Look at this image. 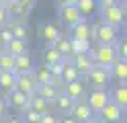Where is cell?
<instances>
[{
  "mask_svg": "<svg viewBox=\"0 0 127 123\" xmlns=\"http://www.w3.org/2000/svg\"><path fill=\"white\" fill-rule=\"evenodd\" d=\"M100 21L119 29L125 23V2H115V4L102 6L100 8Z\"/></svg>",
  "mask_w": 127,
  "mask_h": 123,
  "instance_id": "2",
  "label": "cell"
},
{
  "mask_svg": "<svg viewBox=\"0 0 127 123\" xmlns=\"http://www.w3.org/2000/svg\"><path fill=\"white\" fill-rule=\"evenodd\" d=\"M70 37H72V39H86V41H90V37H92L90 23L86 21V19L74 23L72 27H70Z\"/></svg>",
  "mask_w": 127,
  "mask_h": 123,
  "instance_id": "14",
  "label": "cell"
},
{
  "mask_svg": "<svg viewBox=\"0 0 127 123\" xmlns=\"http://www.w3.org/2000/svg\"><path fill=\"white\" fill-rule=\"evenodd\" d=\"M92 31V37L90 39H96V43H109L113 45L115 41L119 39V29L113 27V25H107V23H96L94 27H90Z\"/></svg>",
  "mask_w": 127,
  "mask_h": 123,
  "instance_id": "4",
  "label": "cell"
},
{
  "mask_svg": "<svg viewBox=\"0 0 127 123\" xmlns=\"http://www.w3.org/2000/svg\"><path fill=\"white\" fill-rule=\"evenodd\" d=\"M111 78H115L119 82H125L127 80V62L115 60L113 66H111Z\"/></svg>",
  "mask_w": 127,
  "mask_h": 123,
  "instance_id": "23",
  "label": "cell"
},
{
  "mask_svg": "<svg viewBox=\"0 0 127 123\" xmlns=\"http://www.w3.org/2000/svg\"><path fill=\"white\" fill-rule=\"evenodd\" d=\"M82 80H84L86 86H90V90H92V88H107L109 82H111V70L105 68V66L94 64L92 68L84 74Z\"/></svg>",
  "mask_w": 127,
  "mask_h": 123,
  "instance_id": "1",
  "label": "cell"
},
{
  "mask_svg": "<svg viewBox=\"0 0 127 123\" xmlns=\"http://www.w3.org/2000/svg\"><path fill=\"white\" fill-rule=\"evenodd\" d=\"M60 35H62V33H60V29L55 27L53 23H47V25L41 27V37H43V41H45V45H53V41L58 39Z\"/></svg>",
  "mask_w": 127,
  "mask_h": 123,
  "instance_id": "21",
  "label": "cell"
},
{
  "mask_svg": "<svg viewBox=\"0 0 127 123\" xmlns=\"http://www.w3.org/2000/svg\"><path fill=\"white\" fill-rule=\"evenodd\" d=\"M0 70L2 72H14V55H10L4 49H0Z\"/></svg>",
  "mask_w": 127,
  "mask_h": 123,
  "instance_id": "27",
  "label": "cell"
},
{
  "mask_svg": "<svg viewBox=\"0 0 127 123\" xmlns=\"http://www.w3.org/2000/svg\"><path fill=\"white\" fill-rule=\"evenodd\" d=\"M113 47H115V55H117V60L127 62V41L119 37L115 43H113Z\"/></svg>",
  "mask_w": 127,
  "mask_h": 123,
  "instance_id": "31",
  "label": "cell"
},
{
  "mask_svg": "<svg viewBox=\"0 0 127 123\" xmlns=\"http://www.w3.org/2000/svg\"><path fill=\"white\" fill-rule=\"evenodd\" d=\"M70 117H72L76 123H88L92 117H96V115H94L92 109L88 107L86 98H80V101H74V107H72V111H70Z\"/></svg>",
  "mask_w": 127,
  "mask_h": 123,
  "instance_id": "7",
  "label": "cell"
},
{
  "mask_svg": "<svg viewBox=\"0 0 127 123\" xmlns=\"http://www.w3.org/2000/svg\"><path fill=\"white\" fill-rule=\"evenodd\" d=\"M74 4H76V8L80 10V14L84 16V19H86V16H90V14L98 8V4L94 2V0H76Z\"/></svg>",
  "mask_w": 127,
  "mask_h": 123,
  "instance_id": "25",
  "label": "cell"
},
{
  "mask_svg": "<svg viewBox=\"0 0 127 123\" xmlns=\"http://www.w3.org/2000/svg\"><path fill=\"white\" fill-rule=\"evenodd\" d=\"M86 103L92 109V113L96 115L102 107L109 103V90L107 88H92L90 92H86Z\"/></svg>",
  "mask_w": 127,
  "mask_h": 123,
  "instance_id": "6",
  "label": "cell"
},
{
  "mask_svg": "<svg viewBox=\"0 0 127 123\" xmlns=\"http://www.w3.org/2000/svg\"><path fill=\"white\" fill-rule=\"evenodd\" d=\"M47 107H49V105H47L41 96H37V94L29 96V109H33V111H37V113H45Z\"/></svg>",
  "mask_w": 127,
  "mask_h": 123,
  "instance_id": "30",
  "label": "cell"
},
{
  "mask_svg": "<svg viewBox=\"0 0 127 123\" xmlns=\"http://www.w3.org/2000/svg\"><path fill=\"white\" fill-rule=\"evenodd\" d=\"M6 111H8V105H6L4 98H0V121L6 117Z\"/></svg>",
  "mask_w": 127,
  "mask_h": 123,
  "instance_id": "35",
  "label": "cell"
},
{
  "mask_svg": "<svg viewBox=\"0 0 127 123\" xmlns=\"http://www.w3.org/2000/svg\"><path fill=\"white\" fill-rule=\"evenodd\" d=\"M19 2H21V4H25L27 8H33V6L37 4V0H19Z\"/></svg>",
  "mask_w": 127,
  "mask_h": 123,
  "instance_id": "39",
  "label": "cell"
},
{
  "mask_svg": "<svg viewBox=\"0 0 127 123\" xmlns=\"http://www.w3.org/2000/svg\"><path fill=\"white\" fill-rule=\"evenodd\" d=\"M94 2H96V4H98V6L102 8V6H109V4H115L117 0H94Z\"/></svg>",
  "mask_w": 127,
  "mask_h": 123,
  "instance_id": "38",
  "label": "cell"
},
{
  "mask_svg": "<svg viewBox=\"0 0 127 123\" xmlns=\"http://www.w3.org/2000/svg\"><path fill=\"white\" fill-rule=\"evenodd\" d=\"M64 92H66L70 98H74V101H80V98H86V92H88V86L84 84L82 78H78L74 82H66V86H64Z\"/></svg>",
  "mask_w": 127,
  "mask_h": 123,
  "instance_id": "10",
  "label": "cell"
},
{
  "mask_svg": "<svg viewBox=\"0 0 127 123\" xmlns=\"http://www.w3.org/2000/svg\"><path fill=\"white\" fill-rule=\"evenodd\" d=\"M17 90H21L23 94L27 96H33L35 94V88H37V82L33 78V74L27 72V74H17Z\"/></svg>",
  "mask_w": 127,
  "mask_h": 123,
  "instance_id": "11",
  "label": "cell"
},
{
  "mask_svg": "<svg viewBox=\"0 0 127 123\" xmlns=\"http://www.w3.org/2000/svg\"><path fill=\"white\" fill-rule=\"evenodd\" d=\"M10 39H12V33H10V29L2 25V27H0V49H2L6 43H8Z\"/></svg>",
  "mask_w": 127,
  "mask_h": 123,
  "instance_id": "33",
  "label": "cell"
},
{
  "mask_svg": "<svg viewBox=\"0 0 127 123\" xmlns=\"http://www.w3.org/2000/svg\"><path fill=\"white\" fill-rule=\"evenodd\" d=\"M53 47L58 49V51L66 57V60H70L72 57V41H70V37H64V35H60L58 39L53 41Z\"/></svg>",
  "mask_w": 127,
  "mask_h": 123,
  "instance_id": "22",
  "label": "cell"
},
{
  "mask_svg": "<svg viewBox=\"0 0 127 123\" xmlns=\"http://www.w3.org/2000/svg\"><path fill=\"white\" fill-rule=\"evenodd\" d=\"M2 123H25V121H23L21 117H4Z\"/></svg>",
  "mask_w": 127,
  "mask_h": 123,
  "instance_id": "37",
  "label": "cell"
},
{
  "mask_svg": "<svg viewBox=\"0 0 127 123\" xmlns=\"http://www.w3.org/2000/svg\"><path fill=\"white\" fill-rule=\"evenodd\" d=\"M58 14H60V21L64 25H68V27H72L74 23H78V21L84 19V16L80 14V10L76 8V4H60Z\"/></svg>",
  "mask_w": 127,
  "mask_h": 123,
  "instance_id": "9",
  "label": "cell"
},
{
  "mask_svg": "<svg viewBox=\"0 0 127 123\" xmlns=\"http://www.w3.org/2000/svg\"><path fill=\"white\" fill-rule=\"evenodd\" d=\"M39 123H60V117H55V115L51 113H41V119H39Z\"/></svg>",
  "mask_w": 127,
  "mask_h": 123,
  "instance_id": "34",
  "label": "cell"
},
{
  "mask_svg": "<svg viewBox=\"0 0 127 123\" xmlns=\"http://www.w3.org/2000/svg\"><path fill=\"white\" fill-rule=\"evenodd\" d=\"M74 2H76V0H74Z\"/></svg>",
  "mask_w": 127,
  "mask_h": 123,
  "instance_id": "44",
  "label": "cell"
},
{
  "mask_svg": "<svg viewBox=\"0 0 127 123\" xmlns=\"http://www.w3.org/2000/svg\"><path fill=\"white\" fill-rule=\"evenodd\" d=\"M60 60H66V57H64L53 45H47L45 53H43V64H55V62H60Z\"/></svg>",
  "mask_w": 127,
  "mask_h": 123,
  "instance_id": "28",
  "label": "cell"
},
{
  "mask_svg": "<svg viewBox=\"0 0 127 123\" xmlns=\"http://www.w3.org/2000/svg\"><path fill=\"white\" fill-rule=\"evenodd\" d=\"M39 119H41V113H37L33 109H25L23 111V121L25 123H39Z\"/></svg>",
  "mask_w": 127,
  "mask_h": 123,
  "instance_id": "32",
  "label": "cell"
},
{
  "mask_svg": "<svg viewBox=\"0 0 127 123\" xmlns=\"http://www.w3.org/2000/svg\"><path fill=\"white\" fill-rule=\"evenodd\" d=\"M96 115H98V119L105 121V123H123V119H125V109H121V107L115 105L113 101H109Z\"/></svg>",
  "mask_w": 127,
  "mask_h": 123,
  "instance_id": "5",
  "label": "cell"
},
{
  "mask_svg": "<svg viewBox=\"0 0 127 123\" xmlns=\"http://www.w3.org/2000/svg\"><path fill=\"white\" fill-rule=\"evenodd\" d=\"M27 47H29V41L12 37V39H10L8 43L2 47V49H4V51H8L10 55H14V57H17V55H23V53H29V51H27Z\"/></svg>",
  "mask_w": 127,
  "mask_h": 123,
  "instance_id": "17",
  "label": "cell"
},
{
  "mask_svg": "<svg viewBox=\"0 0 127 123\" xmlns=\"http://www.w3.org/2000/svg\"><path fill=\"white\" fill-rule=\"evenodd\" d=\"M6 19H8V14H6V8L0 4V27H2V25L6 23Z\"/></svg>",
  "mask_w": 127,
  "mask_h": 123,
  "instance_id": "36",
  "label": "cell"
},
{
  "mask_svg": "<svg viewBox=\"0 0 127 123\" xmlns=\"http://www.w3.org/2000/svg\"><path fill=\"white\" fill-rule=\"evenodd\" d=\"M33 68H35V64L29 53L14 57V74H27V72H33Z\"/></svg>",
  "mask_w": 127,
  "mask_h": 123,
  "instance_id": "18",
  "label": "cell"
},
{
  "mask_svg": "<svg viewBox=\"0 0 127 123\" xmlns=\"http://www.w3.org/2000/svg\"><path fill=\"white\" fill-rule=\"evenodd\" d=\"M64 82H74V80H78L80 78V74H78V70L74 68V64L72 62H66V66H64V70H62V76H60Z\"/></svg>",
  "mask_w": 127,
  "mask_h": 123,
  "instance_id": "26",
  "label": "cell"
},
{
  "mask_svg": "<svg viewBox=\"0 0 127 123\" xmlns=\"http://www.w3.org/2000/svg\"><path fill=\"white\" fill-rule=\"evenodd\" d=\"M60 123H76V121L70 117V115H66V117H62V119H60Z\"/></svg>",
  "mask_w": 127,
  "mask_h": 123,
  "instance_id": "40",
  "label": "cell"
},
{
  "mask_svg": "<svg viewBox=\"0 0 127 123\" xmlns=\"http://www.w3.org/2000/svg\"><path fill=\"white\" fill-rule=\"evenodd\" d=\"M60 4H74V0H58Z\"/></svg>",
  "mask_w": 127,
  "mask_h": 123,
  "instance_id": "41",
  "label": "cell"
},
{
  "mask_svg": "<svg viewBox=\"0 0 127 123\" xmlns=\"http://www.w3.org/2000/svg\"><path fill=\"white\" fill-rule=\"evenodd\" d=\"M70 41H72V55L88 53L90 51V41H86V39H72V37H70Z\"/></svg>",
  "mask_w": 127,
  "mask_h": 123,
  "instance_id": "29",
  "label": "cell"
},
{
  "mask_svg": "<svg viewBox=\"0 0 127 123\" xmlns=\"http://www.w3.org/2000/svg\"><path fill=\"white\" fill-rule=\"evenodd\" d=\"M6 98H8V101H6V105L8 107H12V109H17V111H25V109H29V96L27 94H23L21 90H10V92H6Z\"/></svg>",
  "mask_w": 127,
  "mask_h": 123,
  "instance_id": "12",
  "label": "cell"
},
{
  "mask_svg": "<svg viewBox=\"0 0 127 123\" xmlns=\"http://www.w3.org/2000/svg\"><path fill=\"white\" fill-rule=\"evenodd\" d=\"M0 4H2V6H6V4H8V0H0Z\"/></svg>",
  "mask_w": 127,
  "mask_h": 123,
  "instance_id": "43",
  "label": "cell"
},
{
  "mask_svg": "<svg viewBox=\"0 0 127 123\" xmlns=\"http://www.w3.org/2000/svg\"><path fill=\"white\" fill-rule=\"evenodd\" d=\"M35 94H37V96H41L47 105H51V103H55V98H58L60 90L55 88L53 84H37V88H35Z\"/></svg>",
  "mask_w": 127,
  "mask_h": 123,
  "instance_id": "15",
  "label": "cell"
},
{
  "mask_svg": "<svg viewBox=\"0 0 127 123\" xmlns=\"http://www.w3.org/2000/svg\"><path fill=\"white\" fill-rule=\"evenodd\" d=\"M31 74H33V78H35L37 84H49L51 78H53V74H51V70H49V66H47V64L33 68V72H31Z\"/></svg>",
  "mask_w": 127,
  "mask_h": 123,
  "instance_id": "19",
  "label": "cell"
},
{
  "mask_svg": "<svg viewBox=\"0 0 127 123\" xmlns=\"http://www.w3.org/2000/svg\"><path fill=\"white\" fill-rule=\"evenodd\" d=\"M90 57H92L94 64L105 66V68H109V70H111V66H113V62L117 60L115 47L109 45V43H96L94 47H90Z\"/></svg>",
  "mask_w": 127,
  "mask_h": 123,
  "instance_id": "3",
  "label": "cell"
},
{
  "mask_svg": "<svg viewBox=\"0 0 127 123\" xmlns=\"http://www.w3.org/2000/svg\"><path fill=\"white\" fill-rule=\"evenodd\" d=\"M14 86H17V74L0 70V88L4 92H10V90H14Z\"/></svg>",
  "mask_w": 127,
  "mask_h": 123,
  "instance_id": "24",
  "label": "cell"
},
{
  "mask_svg": "<svg viewBox=\"0 0 127 123\" xmlns=\"http://www.w3.org/2000/svg\"><path fill=\"white\" fill-rule=\"evenodd\" d=\"M4 8H6L8 19H12V21H21V23H27L29 12H31V8H27L25 4H21L19 0H8V4H6Z\"/></svg>",
  "mask_w": 127,
  "mask_h": 123,
  "instance_id": "8",
  "label": "cell"
},
{
  "mask_svg": "<svg viewBox=\"0 0 127 123\" xmlns=\"http://www.w3.org/2000/svg\"><path fill=\"white\" fill-rule=\"evenodd\" d=\"M70 62H72V64H74V68L78 70L80 78H84V74H86V72H88L92 66H94L92 57H90V51H88V53H76V55L70 57Z\"/></svg>",
  "mask_w": 127,
  "mask_h": 123,
  "instance_id": "13",
  "label": "cell"
},
{
  "mask_svg": "<svg viewBox=\"0 0 127 123\" xmlns=\"http://www.w3.org/2000/svg\"><path fill=\"white\" fill-rule=\"evenodd\" d=\"M109 101H113L121 109H127V86H125V82H119L113 88V92H109Z\"/></svg>",
  "mask_w": 127,
  "mask_h": 123,
  "instance_id": "16",
  "label": "cell"
},
{
  "mask_svg": "<svg viewBox=\"0 0 127 123\" xmlns=\"http://www.w3.org/2000/svg\"><path fill=\"white\" fill-rule=\"evenodd\" d=\"M53 105L58 107V111H60L62 115H70V111H72V107H74V98H70V96L62 90V92L58 94V98H55Z\"/></svg>",
  "mask_w": 127,
  "mask_h": 123,
  "instance_id": "20",
  "label": "cell"
},
{
  "mask_svg": "<svg viewBox=\"0 0 127 123\" xmlns=\"http://www.w3.org/2000/svg\"><path fill=\"white\" fill-rule=\"evenodd\" d=\"M88 123H105V121H100V119H98V117H92V119H90V121H88Z\"/></svg>",
  "mask_w": 127,
  "mask_h": 123,
  "instance_id": "42",
  "label": "cell"
}]
</instances>
